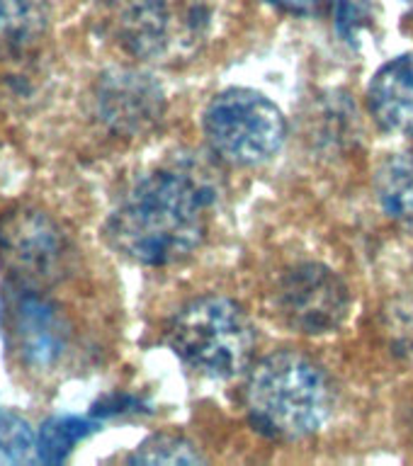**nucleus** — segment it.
I'll use <instances>...</instances> for the list:
<instances>
[{
    "label": "nucleus",
    "mask_w": 413,
    "mask_h": 466,
    "mask_svg": "<svg viewBox=\"0 0 413 466\" xmlns=\"http://www.w3.org/2000/svg\"><path fill=\"white\" fill-rule=\"evenodd\" d=\"M210 189L188 170H159L137 182L109 214L105 236L146 268L188 260L210 231Z\"/></svg>",
    "instance_id": "1"
},
{
    "label": "nucleus",
    "mask_w": 413,
    "mask_h": 466,
    "mask_svg": "<svg viewBox=\"0 0 413 466\" xmlns=\"http://www.w3.org/2000/svg\"><path fill=\"white\" fill-rule=\"evenodd\" d=\"M248 420L273 440L314 435L331 413V384L309 357L280 350L248 367L243 386Z\"/></svg>",
    "instance_id": "2"
},
{
    "label": "nucleus",
    "mask_w": 413,
    "mask_h": 466,
    "mask_svg": "<svg viewBox=\"0 0 413 466\" xmlns=\"http://www.w3.org/2000/svg\"><path fill=\"white\" fill-rule=\"evenodd\" d=\"M168 345L197 374L232 379L251 367L255 330L236 301L200 297L173 316L168 326Z\"/></svg>",
    "instance_id": "3"
},
{
    "label": "nucleus",
    "mask_w": 413,
    "mask_h": 466,
    "mask_svg": "<svg viewBox=\"0 0 413 466\" xmlns=\"http://www.w3.org/2000/svg\"><path fill=\"white\" fill-rule=\"evenodd\" d=\"M204 137L219 158L239 167L268 163L283 151L287 122L275 102L251 87H229L204 109Z\"/></svg>",
    "instance_id": "4"
},
{
    "label": "nucleus",
    "mask_w": 413,
    "mask_h": 466,
    "mask_svg": "<svg viewBox=\"0 0 413 466\" xmlns=\"http://www.w3.org/2000/svg\"><path fill=\"white\" fill-rule=\"evenodd\" d=\"M108 27L115 42L137 58H159L175 44L195 46L212 29L204 0H108Z\"/></svg>",
    "instance_id": "5"
},
{
    "label": "nucleus",
    "mask_w": 413,
    "mask_h": 466,
    "mask_svg": "<svg viewBox=\"0 0 413 466\" xmlns=\"http://www.w3.org/2000/svg\"><path fill=\"white\" fill-rule=\"evenodd\" d=\"M71 246L57 218L36 207H15L0 217V268L17 287L39 289L68 268Z\"/></svg>",
    "instance_id": "6"
},
{
    "label": "nucleus",
    "mask_w": 413,
    "mask_h": 466,
    "mask_svg": "<svg viewBox=\"0 0 413 466\" xmlns=\"http://www.w3.org/2000/svg\"><path fill=\"white\" fill-rule=\"evenodd\" d=\"M275 309L290 328L306 335L331 333L348 316L350 294L324 265H297L275 287Z\"/></svg>",
    "instance_id": "7"
},
{
    "label": "nucleus",
    "mask_w": 413,
    "mask_h": 466,
    "mask_svg": "<svg viewBox=\"0 0 413 466\" xmlns=\"http://www.w3.org/2000/svg\"><path fill=\"white\" fill-rule=\"evenodd\" d=\"M7 319L22 362L36 371L57 367L68 348V326L57 306L46 301L36 289L15 284Z\"/></svg>",
    "instance_id": "8"
},
{
    "label": "nucleus",
    "mask_w": 413,
    "mask_h": 466,
    "mask_svg": "<svg viewBox=\"0 0 413 466\" xmlns=\"http://www.w3.org/2000/svg\"><path fill=\"white\" fill-rule=\"evenodd\" d=\"M98 112L115 134L139 137L160 122L163 93L151 76L134 68H115L98 83Z\"/></svg>",
    "instance_id": "9"
},
{
    "label": "nucleus",
    "mask_w": 413,
    "mask_h": 466,
    "mask_svg": "<svg viewBox=\"0 0 413 466\" xmlns=\"http://www.w3.org/2000/svg\"><path fill=\"white\" fill-rule=\"evenodd\" d=\"M367 105L382 129L413 137V51L387 61L375 73Z\"/></svg>",
    "instance_id": "10"
},
{
    "label": "nucleus",
    "mask_w": 413,
    "mask_h": 466,
    "mask_svg": "<svg viewBox=\"0 0 413 466\" xmlns=\"http://www.w3.org/2000/svg\"><path fill=\"white\" fill-rule=\"evenodd\" d=\"M377 197L382 209L413 233V151L397 153L379 167Z\"/></svg>",
    "instance_id": "11"
},
{
    "label": "nucleus",
    "mask_w": 413,
    "mask_h": 466,
    "mask_svg": "<svg viewBox=\"0 0 413 466\" xmlns=\"http://www.w3.org/2000/svg\"><path fill=\"white\" fill-rule=\"evenodd\" d=\"M46 25V0H0V46L27 49Z\"/></svg>",
    "instance_id": "12"
},
{
    "label": "nucleus",
    "mask_w": 413,
    "mask_h": 466,
    "mask_svg": "<svg viewBox=\"0 0 413 466\" xmlns=\"http://www.w3.org/2000/svg\"><path fill=\"white\" fill-rule=\"evenodd\" d=\"M95 430V422L78 415H57L44 422L36 432V451L44 464H64L76 444Z\"/></svg>",
    "instance_id": "13"
},
{
    "label": "nucleus",
    "mask_w": 413,
    "mask_h": 466,
    "mask_svg": "<svg viewBox=\"0 0 413 466\" xmlns=\"http://www.w3.org/2000/svg\"><path fill=\"white\" fill-rule=\"evenodd\" d=\"M204 461L197 447L188 437L159 432L139 444L129 454V464H200Z\"/></svg>",
    "instance_id": "14"
},
{
    "label": "nucleus",
    "mask_w": 413,
    "mask_h": 466,
    "mask_svg": "<svg viewBox=\"0 0 413 466\" xmlns=\"http://www.w3.org/2000/svg\"><path fill=\"white\" fill-rule=\"evenodd\" d=\"M0 459L7 464H29L39 459L36 432L22 415L0 406Z\"/></svg>",
    "instance_id": "15"
},
{
    "label": "nucleus",
    "mask_w": 413,
    "mask_h": 466,
    "mask_svg": "<svg viewBox=\"0 0 413 466\" xmlns=\"http://www.w3.org/2000/svg\"><path fill=\"white\" fill-rule=\"evenodd\" d=\"M270 3L294 15H314L326 5V0H270Z\"/></svg>",
    "instance_id": "16"
},
{
    "label": "nucleus",
    "mask_w": 413,
    "mask_h": 466,
    "mask_svg": "<svg viewBox=\"0 0 413 466\" xmlns=\"http://www.w3.org/2000/svg\"><path fill=\"white\" fill-rule=\"evenodd\" d=\"M408 3H411V7H413V0H408Z\"/></svg>",
    "instance_id": "17"
}]
</instances>
